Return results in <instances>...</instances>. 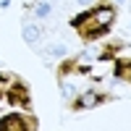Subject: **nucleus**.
I'll return each mask as SVG.
<instances>
[{
    "label": "nucleus",
    "mask_w": 131,
    "mask_h": 131,
    "mask_svg": "<svg viewBox=\"0 0 131 131\" xmlns=\"http://www.w3.org/2000/svg\"><path fill=\"white\" fill-rule=\"evenodd\" d=\"M5 102L13 105V107H21V110H29L31 107V92H29V86L21 81L18 76L13 79V84H10V89L5 94Z\"/></svg>",
    "instance_id": "obj_3"
},
{
    "label": "nucleus",
    "mask_w": 131,
    "mask_h": 131,
    "mask_svg": "<svg viewBox=\"0 0 131 131\" xmlns=\"http://www.w3.org/2000/svg\"><path fill=\"white\" fill-rule=\"evenodd\" d=\"M39 123L34 115H26V113H10L0 118V131H37Z\"/></svg>",
    "instance_id": "obj_2"
},
{
    "label": "nucleus",
    "mask_w": 131,
    "mask_h": 131,
    "mask_svg": "<svg viewBox=\"0 0 131 131\" xmlns=\"http://www.w3.org/2000/svg\"><path fill=\"white\" fill-rule=\"evenodd\" d=\"M113 73H115V79L131 84V58H121V55H118V58H115V68H113Z\"/></svg>",
    "instance_id": "obj_6"
},
{
    "label": "nucleus",
    "mask_w": 131,
    "mask_h": 131,
    "mask_svg": "<svg viewBox=\"0 0 131 131\" xmlns=\"http://www.w3.org/2000/svg\"><path fill=\"white\" fill-rule=\"evenodd\" d=\"M115 24V5L110 0H97L89 10H81L71 18V29L79 34L81 42H92L97 37H105Z\"/></svg>",
    "instance_id": "obj_1"
},
{
    "label": "nucleus",
    "mask_w": 131,
    "mask_h": 131,
    "mask_svg": "<svg viewBox=\"0 0 131 131\" xmlns=\"http://www.w3.org/2000/svg\"><path fill=\"white\" fill-rule=\"evenodd\" d=\"M86 71H89V68H84V66L79 63V58H66L55 68V76H58V79H66V76H71V73H86Z\"/></svg>",
    "instance_id": "obj_5"
},
{
    "label": "nucleus",
    "mask_w": 131,
    "mask_h": 131,
    "mask_svg": "<svg viewBox=\"0 0 131 131\" xmlns=\"http://www.w3.org/2000/svg\"><path fill=\"white\" fill-rule=\"evenodd\" d=\"M121 50H123V42H118V39L105 42L102 50H100V60H115L118 55H121Z\"/></svg>",
    "instance_id": "obj_7"
},
{
    "label": "nucleus",
    "mask_w": 131,
    "mask_h": 131,
    "mask_svg": "<svg viewBox=\"0 0 131 131\" xmlns=\"http://www.w3.org/2000/svg\"><path fill=\"white\" fill-rule=\"evenodd\" d=\"M13 79H16L13 73H0V100H5V94L10 89V84H13Z\"/></svg>",
    "instance_id": "obj_8"
},
{
    "label": "nucleus",
    "mask_w": 131,
    "mask_h": 131,
    "mask_svg": "<svg viewBox=\"0 0 131 131\" xmlns=\"http://www.w3.org/2000/svg\"><path fill=\"white\" fill-rule=\"evenodd\" d=\"M107 100H113L107 92H84V94H79V97L71 102V110H73V113H81V110H86V107L105 105Z\"/></svg>",
    "instance_id": "obj_4"
}]
</instances>
